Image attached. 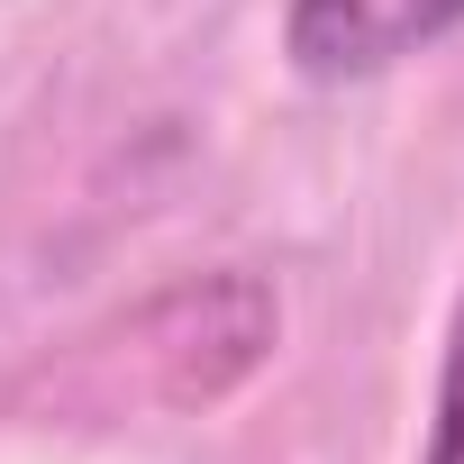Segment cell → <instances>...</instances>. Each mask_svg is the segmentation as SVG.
Returning <instances> with one entry per match:
<instances>
[{
	"mask_svg": "<svg viewBox=\"0 0 464 464\" xmlns=\"http://www.w3.org/2000/svg\"><path fill=\"white\" fill-rule=\"evenodd\" d=\"M428 464H464V301H455V328H446V373H437V437H428Z\"/></svg>",
	"mask_w": 464,
	"mask_h": 464,
	"instance_id": "obj_2",
	"label": "cell"
},
{
	"mask_svg": "<svg viewBox=\"0 0 464 464\" xmlns=\"http://www.w3.org/2000/svg\"><path fill=\"white\" fill-rule=\"evenodd\" d=\"M446 28H464V0H292L283 55L310 82H364V73H392L401 55L437 46Z\"/></svg>",
	"mask_w": 464,
	"mask_h": 464,
	"instance_id": "obj_1",
	"label": "cell"
}]
</instances>
